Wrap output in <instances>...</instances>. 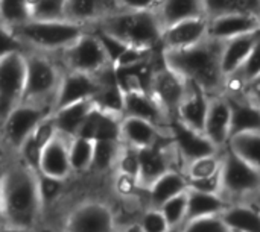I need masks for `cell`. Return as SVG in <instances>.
Wrapping results in <instances>:
<instances>
[{"mask_svg": "<svg viewBox=\"0 0 260 232\" xmlns=\"http://www.w3.org/2000/svg\"><path fill=\"white\" fill-rule=\"evenodd\" d=\"M26 3H27V8H29V12H30V17H32V11L41 3V0H26Z\"/></svg>", "mask_w": 260, "mask_h": 232, "instance_id": "obj_49", "label": "cell"}, {"mask_svg": "<svg viewBox=\"0 0 260 232\" xmlns=\"http://www.w3.org/2000/svg\"><path fill=\"white\" fill-rule=\"evenodd\" d=\"M117 9V0H67L66 18L91 27L102 17Z\"/></svg>", "mask_w": 260, "mask_h": 232, "instance_id": "obj_25", "label": "cell"}, {"mask_svg": "<svg viewBox=\"0 0 260 232\" xmlns=\"http://www.w3.org/2000/svg\"><path fill=\"white\" fill-rule=\"evenodd\" d=\"M139 153V184L143 190H146L155 179H158L166 172L177 169L175 164L181 163L178 152L172 143V138L166 143L137 149ZM181 170V169H180Z\"/></svg>", "mask_w": 260, "mask_h": 232, "instance_id": "obj_12", "label": "cell"}, {"mask_svg": "<svg viewBox=\"0 0 260 232\" xmlns=\"http://www.w3.org/2000/svg\"><path fill=\"white\" fill-rule=\"evenodd\" d=\"M101 88H102V84L98 76L66 70L61 79L58 94H56L55 109L72 105V103L91 100L98 96Z\"/></svg>", "mask_w": 260, "mask_h": 232, "instance_id": "obj_15", "label": "cell"}, {"mask_svg": "<svg viewBox=\"0 0 260 232\" xmlns=\"http://www.w3.org/2000/svg\"><path fill=\"white\" fill-rule=\"evenodd\" d=\"M122 119L123 115L111 114L98 106L93 108L81 128L78 137L90 140H116L122 141Z\"/></svg>", "mask_w": 260, "mask_h": 232, "instance_id": "obj_22", "label": "cell"}, {"mask_svg": "<svg viewBox=\"0 0 260 232\" xmlns=\"http://www.w3.org/2000/svg\"><path fill=\"white\" fill-rule=\"evenodd\" d=\"M161 0H117L119 9H136V11H145V9H155Z\"/></svg>", "mask_w": 260, "mask_h": 232, "instance_id": "obj_46", "label": "cell"}, {"mask_svg": "<svg viewBox=\"0 0 260 232\" xmlns=\"http://www.w3.org/2000/svg\"><path fill=\"white\" fill-rule=\"evenodd\" d=\"M122 232H143V231H142V228H140V225H139V223H134V225H129L128 228H125Z\"/></svg>", "mask_w": 260, "mask_h": 232, "instance_id": "obj_50", "label": "cell"}, {"mask_svg": "<svg viewBox=\"0 0 260 232\" xmlns=\"http://www.w3.org/2000/svg\"><path fill=\"white\" fill-rule=\"evenodd\" d=\"M143 232H168L171 225L160 208H148L137 222Z\"/></svg>", "mask_w": 260, "mask_h": 232, "instance_id": "obj_43", "label": "cell"}, {"mask_svg": "<svg viewBox=\"0 0 260 232\" xmlns=\"http://www.w3.org/2000/svg\"><path fill=\"white\" fill-rule=\"evenodd\" d=\"M70 141L72 138L59 132L50 140L41 157L40 173L62 181L70 176V173L73 172L70 163Z\"/></svg>", "mask_w": 260, "mask_h": 232, "instance_id": "obj_20", "label": "cell"}, {"mask_svg": "<svg viewBox=\"0 0 260 232\" xmlns=\"http://www.w3.org/2000/svg\"><path fill=\"white\" fill-rule=\"evenodd\" d=\"M155 52L157 50H154V49H142V47L128 46L122 52V55L116 59L114 67L117 70H123V68H131V67L140 65L145 62H149Z\"/></svg>", "mask_w": 260, "mask_h": 232, "instance_id": "obj_41", "label": "cell"}, {"mask_svg": "<svg viewBox=\"0 0 260 232\" xmlns=\"http://www.w3.org/2000/svg\"><path fill=\"white\" fill-rule=\"evenodd\" d=\"M123 150V143L116 140H94V158L91 169L98 172H105L117 166L120 153Z\"/></svg>", "mask_w": 260, "mask_h": 232, "instance_id": "obj_33", "label": "cell"}, {"mask_svg": "<svg viewBox=\"0 0 260 232\" xmlns=\"http://www.w3.org/2000/svg\"><path fill=\"white\" fill-rule=\"evenodd\" d=\"M187 195H189L187 220L222 214L232 204L222 195H210V193H203V191H195V190H187Z\"/></svg>", "mask_w": 260, "mask_h": 232, "instance_id": "obj_31", "label": "cell"}, {"mask_svg": "<svg viewBox=\"0 0 260 232\" xmlns=\"http://www.w3.org/2000/svg\"><path fill=\"white\" fill-rule=\"evenodd\" d=\"M26 52L9 50L0 55V119L23 100L26 88Z\"/></svg>", "mask_w": 260, "mask_h": 232, "instance_id": "obj_9", "label": "cell"}, {"mask_svg": "<svg viewBox=\"0 0 260 232\" xmlns=\"http://www.w3.org/2000/svg\"><path fill=\"white\" fill-rule=\"evenodd\" d=\"M189 190L210 193V195H222V175H221V172L213 175V176H209V178L189 179Z\"/></svg>", "mask_w": 260, "mask_h": 232, "instance_id": "obj_45", "label": "cell"}, {"mask_svg": "<svg viewBox=\"0 0 260 232\" xmlns=\"http://www.w3.org/2000/svg\"><path fill=\"white\" fill-rule=\"evenodd\" d=\"M169 134H171L172 143L178 152L180 161L183 164V170L189 163H192L198 158L221 152V149H218L213 144V141L203 131L190 128L189 125L183 123L178 119L171 120Z\"/></svg>", "mask_w": 260, "mask_h": 232, "instance_id": "obj_11", "label": "cell"}, {"mask_svg": "<svg viewBox=\"0 0 260 232\" xmlns=\"http://www.w3.org/2000/svg\"><path fill=\"white\" fill-rule=\"evenodd\" d=\"M55 2H59V3H64V5H66V2H67V0H55Z\"/></svg>", "mask_w": 260, "mask_h": 232, "instance_id": "obj_54", "label": "cell"}, {"mask_svg": "<svg viewBox=\"0 0 260 232\" xmlns=\"http://www.w3.org/2000/svg\"><path fill=\"white\" fill-rule=\"evenodd\" d=\"M204 134L218 149L224 150L229 146L232 138V105L225 94L210 97Z\"/></svg>", "mask_w": 260, "mask_h": 232, "instance_id": "obj_18", "label": "cell"}, {"mask_svg": "<svg viewBox=\"0 0 260 232\" xmlns=\"http://www.w3.org/2000/svg\"><path fill=\"white\" fill-rule=\"evenodd\" d=\"M91 27L107 32L126 46L160 50L165 26L155 9H117Z\"/></svg>", "mask_w": 260, "mask_h": 232, "instance_id": "obj_3", "label": "cell"}, {"mask_svg": "<svg viewBox=\"0 0 260 232\" xmlns=\"http://www.w3.org/2000/svg\"><path fill=\"white\" fill-rule=\"evenodd\" d=\"M155 12L165 27L187 18L207 15L204 0H161L155 8Z\"/></svg>", "mask_w": 260, "mask_h": 232, "instance_id": "obj_29", "label": "cell"}, {"mask_svg": "<svg viewBox=\"0 0 260 232\" xmlns=\"http://www.w3.org/2000/svg\"><path fill=\"white\" fill-rule=\"evenodd\" d=\"M222 41L207 38L180 50H160L163 61L186 79L201 85L210 96L224 94L225 76L221 67Z\"/></svg>", "mask_w": 260, "mask_h": 232, "instance_id": "obj_2", "label": "cell"}, {"mask_svg": "<svg viewBox=\"0 0 260 232\" xmlns=\"http://www.w3.org/2000/svg\"><path fill=\"white\" fill-rule=\"evenodd\" d=\"M254 198H256V201H257V202H256V205L260 208V191L256 195V196H254Z\"/></svg>", "mask_w": 260, "mask_h": 232, "instance_id": "obj_53", "label": "cell"}, {"mask_svg": "<svg viewBox=\"0 0 260 232\" xmlns=\"http://www.w3.org/2000/svg\"><path fill=\"white\" fill-rule=\"evenodd\" d=\"M229 147L235 150L248 164L260 170V131L245 132L230 138Z\"/></svg>", "mask_w": 260, "mask_h": 232, "instance_id": "obj_32", "label": "cell"}, {"mask_svg": "<svg viewBox=\"0 0 260 232\" xmlns=\"http://www.w3.org/2000/svg\"><path fill=\"white\" fill-rule=\"evenodd\" d=\"M222 195L232 204L260 191V170L248 164L229 146L222 150Z\"/></svg>", "mask_w": 260, "mask_h": 232, "instance_id": "obj_7", "label": "cell"}, {"mask_svg": "<svg viewBox=\"0 0 260 232\" xmlns=\"http://www.w3.org/2000/svg\"><path fill=\"white\" fill-rule=\"evenodd\" d=\"M221 216L233 232H260V208L256 204L233 202Z\"/></svg>", "mask_w": 260, "mask_h": 232, "instance_id": "obj_30", "label": "cell"}, {"mask_svg": "<svg viewBox=\"0 0 260 232\" xmlns=\"http://www.w3.org/2000/svg\"><path fill=\"white\" fill-rule=\"evenodd\" d=\"M209 38V17L201 15L174 23L163 30L160 50H180Z\"/></svg>", "mask_w": 260, "mask_h": 232, "instance_id": "obj_14", "label": "cell"}, {"mask_svg": "<svg viewBox=\"0 0 260 232\" xmlns=\"http://www.w3.org/2000/svg\"><path fill=\"white\" fill-rule=\"evenodd\" d=\"M94 106H96L94 100L91 99V100H84L55 109L52 115L58 132L69 138L78 137L81 128L84 126L87 117L90 115Z\"/></svg>", "mask_w": 260, "mask_h": 232, "instance_id": "obj_27", "label": "cell"}, {"mask_svg": "<svg viewBox=\"0 0 260 232\" xmlns=\"http://www.w3.org/2000/svg\"><path fill=\"white\" fill-rule=\"evenodd\" d=\"M38 191L43 207L55 202L62 193V179L52 178L38 172Z\"/></svg>", "mask_w": 260, "mask_h": 232, "instance_id": "obj_42", "label": "cell"}, {"mask_svg": "<svg viewBox=\"0 0 260 232\" xmlns=\"http://www.w3.org/2000/svg\"><path fill=\"white\" fill-rule=\"evenodd\" d=\"M189 190V179L180 169H172L155 179L148 188V201L151 208H160L169 199Z\"/></svg>", "mask_w": 260, "mask_h": 232, "instance_id": "obj_24", "label": "cell"}, {"mask_svg": "<svg viewBox=\"0 0 260 232\" xmlns=\"http://www.w3.org/2000/svg\"><path fill=\"white\" fill-rule=\"evenodd\" d=\"M207 17L248 12L260 15V0H204Z\"/></svg>", "mask_w": 260, "mask_h": 232, "instance_id": "obj_34", "label": "cell"}, {"mask_svg": "<svg viewBox=\"0 0 260 232\" xmlns=\"http://www.w3.org/2000/svg\"><path fill=\"white\" fill-rule=\"evenodd\" d=\"M94 158V140L75 137L70 141V163L73 172H85L93 166Z\"/></svg>", "mask_w": 260, "mask_h": 232, "instance_id": "obj_35", "label": "cell"}, {"mask_svg": "<svg viewBox=\"0 0 260 232\" xmlns=\"http://www.w3.org/2000/svg\"><path fill=\"white\" fill-rule=\"evenodd\" d=\"M34 20H64L66 5L55 0H41V3L32 11Z\"/></svg>", "mask_w": 260, "mask_h": 232, "instance_id": "obj_44", "label": "cell"}, {"mask_svg": "<svg viewBox=\"0 0 260 232\" xmlns=\"http://www.w3.org/2000/svg\"><path fill=\"white\" fill-rule=\"evenodd\" d=\"M183 232H233L221 214L206 216L187 220L183 225Z\"/></svg>", "mask_w": 260, "mask_h": 232, "instance_id": "obj_40", "label": "cell"}, {"mask_svg": "<svg viewBox=\"0 0 260 232\" xmlns=\"http://www.w3.org/2000/svg\"><path fill=\"white\" fill-rule=\"evenodd\" d=\"M260 15L248 12H235L209 17V38L216 41H229L242 35L259 33Z\"/></svg>", "mask_w": 260, "mask_h": 232, "instance_id": "obj_16", "label": "cell"}, {"mask_svg": "<svg viewBox=\"0 0 260 232\" xmlns=\"http://www.w3.org/2000/svg\"><path fill=\"white\" fill-rule=\"evenodd\" d=\"M2 27H14L30 20L26 0H0Z\"/></svg>", "mask_w": 260, "mask_h": 232, "instance_id": "obj_38", "label": "cell"}, {"mask_svg": "<svg viewBox=\"0 0 260 232\" xmlns=\"http://www.w3.org/2000/svg\"><path fill=\"white\" fill-rule=\"evenodd\" d=\"M56 134H58V129H56L53 115L50 114L44 120H41V123L29 135V138L24 141V144L20 149L17 157L24 164H27L30 169H34L35 172H40V163H41L43 152Z\"/></svg>", "mask_w": 260, "mask_h": 232, "instance_id": "obj_23", "label": "cell"}, {"mask_svg": "<svg viewBox=\"0 0 260 232\" xmlns=\"http://www.w3.org/2000/svg\"><path fill=\"white\" fill-rule=\"evenodd\" d=\"M8 29V27H3ZM88 27L67 18L64 20H27L8 30L21 43L24 50H37L56 55L73 44Z\"/></svg>", "mask_w": 260, "mask_h": 232, "instance_id": "obj_4", "label": "cell"}, {"mask_svg": "<svg viewBox=\"0 0 260 232\" xmlns=\"http://www.w3.org/2000/svg\"><path fill=\"white\" fill-rule=\"evenodd\" d=\"M221 169H222V150L189 163L183 172L186 173L187 179H200V178L213 176L219 173Z\"/></svg>", "mask_w": 260, "mask_h": 232, "instance_id": "obj_37", "label": "cell"}, {"mask_svg": "<svg viewBox=\"0 0 260 232\" xmlns=\"http://www.w3.org/2000/svg\"><path fill=\"white\" fill-rule=\"evenodd\" d=\"M187 84L189 81L183 74L171 68L161 56L160 65L154 67L152 70L148 90L163 106V109L171 115V119H175L178 108L186 96Z\"/></svg>", "mask_w": 260, "mask_h": 232, "instance_id": "obj_10", "label": "cell"}, {"mask_svg": "<svg viewBox=\"0 0 260 232\" xmlns=\"http://www.w3.org/2000/svg\"><path fill=\"white\" fill-rule=\"evenodd\" d=\"M210 97L212 96L201 85H198L193 81H189L186 96L178 108L175 119L181 120L183 123L189 125L190 128H195V129L204 132Z\"/></svg>", "mask_w": 260, "mask_h": 232, "instance_id": "obj_21", "label": "cell"}, {"mask_svg": "<svg viewBox=\"0 0 260 232\" xmlns=\"http://www.w3.org/2000/svg\"><path fill=\"white\" fill-rule=\"evenodd\" d=\"M244 96H247L251 102H254L256 105L260 106V76L256 78L254 81H251L245 90H244Z\"/></svg>", "mask_w": 260, "mask_h": 232, "instance_id": "obj_47", "label": "cell"}, {"mask_svg": "<svg viewBox=\"0 0 260 232\" xmlns=\"http://www.w3.org/2000/svg\"><path fill=\"white\" fill-rule=\"evenodd\" d=\"M41 208L38 172L12 155V163L5 167L2 176L3 223L34 229Z\"/></svg>", "mask_w": 260, "mask_h": 232, "instance_id": "obj_1", "label": "cell"}, {"mask_svg": "<svg viewBox=\"0 0 260 232\" xmlns=\"http://www.w3.org/2000/svg\"><path fill=\"white\" fill-rule=\"evenodd\" d=\"M93 100H94V105L104 111H108V112L117 114V115H125L123 88L120 87L119 81L102 85L101 91L98 93V96Z\"/></svg>", "mask_w": 260, "mask_h": 232, "instance_id": "obj_36", "label": "cell"}, {"mask_svg": "<svg viewBox=\"0 0 260 232\" xmlns=\"http://www.w3.org/2000/svg\"><path fill=\"white\" fill-rule=\"evenodd\" d=\"M26 64V88L23 100L38 103L55 111V100L64 74V68L59 61L55 55L27 50Z\"/></svg>", "mask_w": 260, "mask_h": 232, "instance_id": "obj_5", "label": "cell"}, {"mask_svg": "<svg viewBox=\"0 0 260 232\" xmlns=\"http://www.w3.org/2000/svg\"><path fill=\"white\" fill-rule=\"evenodd\" d=\"M55 56L64 71L72 70L98 76L114 65L102 40L90 27L73 44H70L67 49L56 53Z\"/></svg>", "mask_w": 260, "mask_h": 232, "instance_id": "obj_6", "label": "cell"}, {"mask_svg": "<svg viewBox=\"0 0 260 232\" xmlns=\"http://www.w3.org/2000/svg\"><path fill=\"white\" fill-rule=\"evenodd\" d=\"M227 96V94H225ZM232 105V137L260 131V106L247 96H227Z\"/></svg>", "mask_w": 260, "mask_h": 232, "instance_id": "obj_26", "label": "cell"}, {"mask_svg": "<svg viewBox=\"0 0 260 232\" xmlns=\"http://www.w3.org/2000/svg\"><path fill=\"white\" fill-rule=\"evenodd\" d=\"M168 232H183V226H174V228H171Z\"/></svg>", "mask_w": 260, "mask_h": 232, "instance_id": "obj_51", "label": "cell"}, {"mask_svg": "<svg viewBox=\"0 0 260 232\" xmlns=\"http://www.w3.org/2000/svg\"><path fill=\"white\" fill-rule=\"evenodd\" d=\"M171 140L169 129H163L145 119L123 115L122 119V143L134 149H143L166 143Z\"/></svg>", "mask_w": 260, "mask_h": 232, "instance_id": "obj_19", "label": "cell"}, {"mask_svg": "<svg viewBox=\"0 0 260 232\" xmlns=\"http://www.w3.org/2000/svg\"><path fill=\"white\" fill-rule=\"evenodd\" d=\"M260 40L259 33H250V35H242L233 40H229L222 44V52H221V67L224 76H230L235 71L241 68V65L245 62L248 55L253 52L254 46Z\"/></svg>", "mask_w": 260, "mask_h": 232, "instance_id": "obj_28", "label": "cell"}, {"mask_svg": "<svg viewBox=\"0 0 260 232\" xmlns=\"http://www.w3.org/2000/svg\"><path fill=\"white\" fill-rule=\"evenodd\" d=\"M35 229H29V228H23V226H15V225H8L3 223L2 225V232H34Z\"/></svg>", "mask_w": 260, "mask_h": 232, "instance_id": "obj_48", "label": "cell"}, {"mask_svg": "<svg viewBox=\"0 0 260 232\" xmlns=\"http://www.w3.org/2000/svg\"><path fill=\"white\" fill-rule=\"evenodd\" d=\"M160 210L163 211L165 217L168 219L171 228L183 226L187 222V211H189V195L187 191L169 199L165 202Z\"/></svg>", "mask_w": 260, "mask_h": 232, "instance_id": "obj_39", "label": "cell"}, {"mask_svg": "<svg viewBox=\"0 0 260 232\" xmlns=\"http://www.w3.org/2000/svg\"><path fill=\"white\" fill-rule=\"evenodd\" d=\"M123 108L125 115L145 119L163 129H169L171 115L155 100L148 88H131L123 90Z\"/></svg>", "mask_w": 260, "mask_h": 232, "instance_id": "obj_17", "label": "cell"}, {"mask_svg": "<svg viewBox=\"0 0 260 232\" xmlns=\"http://www.w3.org/2000/svg\"><path fill=\"white\" fill-rule=\"evenodd\" d=\"M53 114L52 109L32 103V102H20L5 120H2V140L3 147L11 152V155H18L24 141L35 131V128L44 120L47 115Z\"/></svg>", "mask_w": 260, "mask_h": 232, "instance_id": "obj_8", "label": "cell"}, {"mask_svg": "<svg viewBox=\"0 0 260 232\" xmlns=\"http://www.w3.org/2000/svg\"><path fill=\"white\" fill-rule=\"evenodd\" d=\"M34 232H56L55 229H52V228H40L38 231H34Z\"/></svg>", "mask_w": 260, "mask_h": 232, "instance_id": "obj_52", "label": "cell"}, {"mask_svg": "<svg viewBox=\"0 0 260 232\" xmlns=\"http://www.w3.org/2000/svg\"><path fill=\"white\" fill-rule=\"evenodd\" d=\"M64 232H117L116 217L102 202H84L69 214Z\"/></svg>", "mask_w": 260, "mask_h": 232, "instance_id": "obj_13", "label": "cell"}]
</instances>
